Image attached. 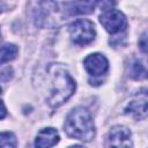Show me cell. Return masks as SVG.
<instances>
[{"mask_svg": "<svg viewBox=\"0 0 148 148\" xmlns=\"http://www.w3.org/2000/svg\"><path fill=\"white\" fill-rule=\"evenodd\" d=\"M68 32L72 42L81 46L90 44L96 37L94 23L86 18H80L72 22L68 27Z\"/></svg>", "mask_w": 148, "mask_h": 148, "instance_id": "obj_3", "label": "cell"}, {"mask_svg": "<svg viewBox=\"0 0 148 148\" xmlns=\"http://www.w3.org/2000/svg\"><path fill=\"white\" fill-rule=\"evenodd\" d=\"M139 46H140V49H141V51L143 53L147 52V34L146 32H143L142 36L140 37V39H139Z\"/></svg>", "mask_w": 148, "mask_h": 148, "instance_id": "obj_14", "label": "cell"}, {"mask_svg": "<svg viewBox=\"0 0 148 148\" xmlns=\"http://www.w3.org/2000/svg\"><path fill=\"white\" fill-rule=\"evenodd\" d=\"M128 75L134 79V80H143L147 76V71L146 66L140 59H133L130 62V69H128Z\"/></svg>", "mask_w": 148, "mask_h": 148, "instance_id": "obj_11", "label": "cell"}, {"mask_svg": "<svg viewBox=\"0 0 148 148\" xmlns=\"http://www.w3.org/2000/svg\"><path fill=\"white\" fill-rule=\"evenodd\" d=\"M17 53H18V47L15 44H5L0 46V65L14 60Z\"/></svg>", "mask_w": 148, "mask_h": 148, "instance_id": "obj_12", "label": "cell"}, {"mask_svg": "<svg viewBox=\"0 0 148 148\" xmlns=\"http://www.w3.org/2000/svg\"><path fill=\"white\" fill-rule=\"evenodd\" d=\"M0 40H1V34H0Z\"/></svg>", "mask_w": 148, "mask_h": 148, "instance_id": "obj_18", "label": "cell"}, {"mask_svg": "<svg viewBox=\"0 0 148 148\" xmlns=\"http://www.w3.org/2000/svg\"><path fill=\"white\" fill-rule=\"evenodd\" d=\"M7 116V109L3 104V102L0 99V119H3Z\"/></svg>", "mask_w": 148, "mask_h": 148, "instance_id": "obj_15", "label": "cell"}, {"mask_svg": "<svg viewBox=\"0 0 148 148\" xmlns=\"http://www.w3.org/2000/svg\"><path fill=\"white\" fill-rule=\"evenodd\" d=\"M60 140L59 133L53 127H45L42 128L35 139V147L36 148H51L57 145Z\"/></svg>", "mask_w": 148, "mask_h": 148, "instance_id": "obj_9", "label": "cell"}, {"mask_svg": "<svg viewBox=\"0 0 148 148\" xmlns=\"http://www.w3.org/2000/svg\"><path fill=\"white\" fill-rule=\"evenodd\" d=\"M38 87L46 103L51 108H59L74 94L76 83L64 66L49 64L44 72L38 74Z\"/></svg>", "mask_w": 148, "mask_h": 148, "instance_id": "obj_1", "label": "cell"}, {"mask_svg": "<svg viewBox=\"0 0 148 148\" xmlns=\"http://www.w3.org/2000/svg\"><path fill=\"white\" fill-rule=\"evenodd\" d=\"M147 102H148V96L147 91L142 90L139 94H136L126 105L125 108V113L130 114L136 120H142L147 117Z\"/></svg>", "mask_w": 148, "mask_h": 148, "instance_id": "obj_8", "label": "cell"}, {"mask_svg": "<svg viewBox=\"0 0 148 148\" xmlns=\"http://www.w3.org/2000/svg\"><path fill=\"white\" fill-rule=\"evenodd\" d=\"M0 148H17V139L13 132H0Z\"/></svg>", "mask_w": 148, "mask_h": 148, "instance_id": "obj_13", "label": "cell"}, {"mask_svg": "<svg viewBox=\"0 0 148 148\" xmlns=\"http://www.w3.org/2000/svg\"><path fill=\"white\" fill-rule=\"evenodd\" d=\"M68 148H86V147H83V146H81V145H74V146H71V147H68Z\"/></svg>", "mask_w": 148, "mask_h": 148, "instance_id": "obj_16", "label": "cell"}, {"mask_svg": "<svg viewBox=\"0 0 148 148\" xmlns=\"http://www.w3.org/2000/svg\"><path fill=\"white\" fill-rule=\"evenodd\" d=\"M132 133L123 125H116L104 138V148H132Z\"/></svg>", "mask_w": 148, "mask_h": 148, "instance_id": "obj_6", "label": "cell"}, {"mask_svg": "<svg viewBox=\"0 0 148 148\" xmlns=\"http://www.w3.org/2000/svg\"><path fill=\"white\" fill-rule=\"evenodd\" d=\"M99 22L109 34H120L127 28L126 16L118 9L108 8L104 9L99 16Z\"/></svg>", "mask_w": 148, "mask_h": 148, "instance_id": "obj_5", "label": "cell"}, {"mask_svg": "<svg viewBox=\"0 0 148 148\" xmlns=\"http://www.w3.org/2000/svg\"><path fill=\"white\" fill-rule=\"evenodd\" d=\"M64 131L69 138L89 142L95 138L96 130L92 117L87 108L76 106L66 117Z\"/></svg>", "mask_w": 148, "mask_h": 148, "instance_id": "obj_2", "label": "cell"}, {"mask_svg": "<svg viewBox=\"0 0 148 148\" xmlns=\"http://www.w3.org/2000/svg\"><path fill=\"white\" fill-rule=\"evenodd\" d=\"M64 12L67 15H82L91 14L95 9L96 2L91 1H74V2H64Z\"/></svg>", "mask_w": 148, "mask_h": 148, "instance_id": "obj_10", "label": "cell"}, {"mask_svg": "<svg viewBox=\"0 0 148 148\" xmlns=\"http://www.w3.org/2000/svg\"><path fill=\"white\" fill-rule=\"evenodd\" d=\"M37 8L35 9V23L42 28L57 25V21L53 18L54 16L60 20V9L59 2H37Z\"/></svg>", "mask_w": 148, "mask_h": 148, "instance_id": "obj_4", "label": "cell"}, {"mask_svg": "<svg viewBox=\"0 0 148 148\" xmlns=\"http://www.w3.org/2000/svg\"><path fill=\"white\" fill-rule=\"evenodd\" d=\"M83 67L87 73L91 76L104 75L109 69V61L106 57L102 53H91L88 54L83 60Z\"/></svg>", "mask_w": 148, "mask_h": 148, "instance_id": "obj_7", "label": "cell"}, {"mask_svg": "<svg viewBox=\"0 0 148 148\" xmlns=\"http://www.w3.org/2000/svg\"><path fill=\"white\" fill-rule=\"evenodd\" d=\"M1 91H2V89H1V86H0V94H1Z\"/></svg>", "mask_w": 148, "mask_h": 148, "instance_id": "obj_17", "label": "cell"}]
</instances>
